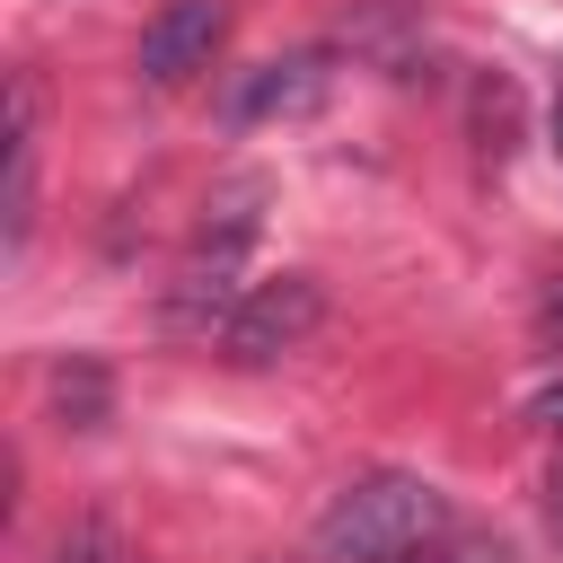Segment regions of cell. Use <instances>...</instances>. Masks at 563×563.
Masks as SVG:
<instances>
[{
	"mask_svg": "<svg viewBox=\"0 0 563 563\" xmlns=\"http://www.w3.org/2000/svg\"><path fill=\"white\" fill-rule=\"evenodd\" d=\"M440 519H449V501L422 475H361L317 519V554L325 563H405L440 537Z\"/></svg>",
	"mask_w": 563,
	"mask_h": 563,
	"instance_id": "cell-1",
	"label": "cell"
},
{
	"mask_svg": "<svg viewBox=\"0 0 563 563\" xmlns=\"http://www.w3.org/2000/svg\"><path fill=\"white\" fill-rule=\"evenodd\" d=\"M255 202H264V185L238 176V185L202 211V229H194V246H185V264H176V290H167V325L211 334V325L246 299L238 264H246V246H255Z\"/></svg>",
	"mask_w": 563,
	"mask_h": 563,
	"instance_id": "cell-2",
	"label": "cell"
},
{
	"mask_svg": "<svg viewBox=\"0 0 563 563\" xmlns=\"http://www.w3.org/2000/svg\"><path fill=\"white\" fill-rule=\"evenodd\" d=\"M317 325H325V282H317V273H264V282H246V299L220 317V352H229L238 369H264V361L299 352Z\"/></svg>",
	"mask_w": 563,
	"mask_h": 563,
	"instance_id": "cell-3",
	"label": "cell"
},
{
	"mask_svg": "<svg viewBox=\"0 0 563 563\" xmlns=\"http://www.w3.org/2000/svg\"><path fill=\"white\" fill-rule=\"evenodd\" d=\"M220 35H229V0H167L141 26V79L150 88H185L194 70H211Z\"/></svg>",
	"mask_w": 563,
	"mask_h": 563,
	"instance_id": "cell-4",
	"label": "cell"
},
{
	"mask_svg": "<svg viewBox=\"0 0 563 563\" xmlns=\"http://www.w3.org/2000/svg\"><path fill=\"white\" fill-rule=\"evenodd\" d=\"M325 97V53H290V62H264L246 88H238V123H264V114H308Z\"/></svg>",
	"mask_w": 563,
	"mask_h": 563,
	"instance_id": "cell-5",
	"label": "cell"
},
{
	"mask_svg": "<svg viewBox=\"0 0 563 563\" xmlns=\"http://www.w3.org/2000/svg\"><path fill=\"white\" fill-rule=\"evenodd\" d=\"M53 405H62L79 431L106 422V369H97V361H62V369H53Z\"/></svg>",
	"mask_w": 563,
	"mask_h": 563,
	"instance_id": "cell-6",
	"label": "cell"
},
{
	"mask_svg": "<svg viewBox=\"0 0 563 563\" xmlns=\"http://www.w3.org/2000/svg\"><path fill=\"white\" fill-rule=\"evenodd\" d=\"M537 343L545 352H563V273L545 282V299H537Z\"/></svg>",
	"mask_w": 563,
	"mask_h": 563,
	"instance_id": "cell-7",
	"label": "cell"
},
{
	"mask_svg": "<svg viewBox=\"0 0 563 563\" xmlns=\"http://www.w3.org/2000/svg\"><path fill=\"white\" fill-rule=\"evenodd\" d=\"M545 519H554V537H563V457H554V475H545Z\"/></svg>",
	"mask_w": 563,
	"mask_h": 563,
	"instance_id": "cell-8",
	"label": "cell"
},
{
	"mask_svg": "<svg viewBox=\"0 0 563 563\" xmlns=\"http://www.w3.org/2000/svg\"><path fill=\"white\" fill-rule=\"evenodd\" d=\"M62 563H106V537H97V528H88V537H79V545H62Z\"/></svg>",
	"mask_w": 563,
	"mask_h": 563,
	"instance_id": "cell-9",
	"label": "cell"
},
{
	"mask_svg": "<svg viewBox=\"0 0 563 563\" xmlns=\"http://www.w3.org/2000/svg\"><path fill=\"white\" fill-rule=\"evenodd\" d=\"M537 422H545V431H563V387H545V396H537Z\"/></svg>",
	"mask_w": 563,
	"mask_h": 563,
	"instance_id": "cell-10",
	"label": "cell"
},
{
	"mask_svg": "<svg viewBox=\"0 0 563 563\" xmlns=\"http://www.w3.org/2000/svg\"><path fill=\"white\" fill-rule=\"evenodd\" d=\"M545 132H554V158H563V88H554V114H545Z\"/></svg>",
	"mask_w": 563,
	"mask_h": 563,
	"instance_id": "cell-11",
	"label": "cell"
}]
</instances>
